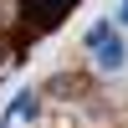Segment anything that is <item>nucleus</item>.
I'll use <instances>...</instances> for the list:
<instances>
[{
  "label": "nucleus",
  "mask_w": 128,
  "mask_h": 128,
  "mask_svg": "<svg viewBox=\"0 0 128 128\" xmlns=\"http://www.w3.org/2000/svg\"><path fill=\"white\" fill-rule=\"evenodd\" d=\"M87 51H92V67H98L102 77H113V72H123V62H128V46L118 41V31H108L102 41H92Z\"/></svg>",
  "instance_id": "f257e3e1"
},
{
  "label": "nucleus",
  "mask_w": 128,
  "mask_h": 128,
  "mask_svg": "<svg viewBox=\"0 0 128 128\" xmlns=\"http://www.w3.org/2000/svg\"><path fill=\"white\" fill-rule=\"evenodd\" d=\"M20 118H36V92H20L10 102V123H20Z\"/></svg>",
  "instance_id": "f03ea898"
},
{
  "label": "nucleus",
  "mask_w": 128,
  "mask_h": 128,
  "mask_svg": "<svg viewBox=\"0 0 128 128\" xmlns=\"http://www.w3.org/2000/svg\"><path fill=\"white\" fill-rule=\"evenodd\" d=\"M113 20H118V26H128V0H118V10H113Z\"/></svg>",
  "instance_id": "7ed1b4c3"
}]
</instances>
